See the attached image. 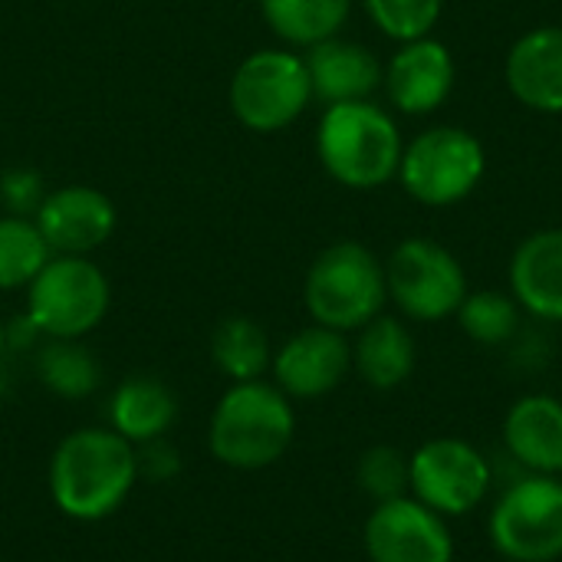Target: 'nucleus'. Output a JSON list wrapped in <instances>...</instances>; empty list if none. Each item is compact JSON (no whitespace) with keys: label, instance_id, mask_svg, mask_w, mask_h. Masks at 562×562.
Segmentation results:
<instances>
[{"label":"nucleus","instance_id":"nucleus-1","mask_svg":"<svg viewBox=\"0 0 562 562\" xmlns=\"http://www.w3.org/2000/svg\"><path fill=\"white\" fill-rule=\"evenodd\" d=\"M135 477V445L105 428H82L66 435L49 461V494L56 507L82 524L115 514L128 501Z\"/></svg>","mask_w":562,"mask_h":562},{"label":"nucleus","instance_id":"nucleus-2","mask_svg":"<svg viewBox=\"0 0 562 562\" xmlns=\"http://www.w3.org/2000/svg\"><path fill=\"white\" fill-rule=\"evenodd\" d=\"M405 138L389 109L372 99L326 105L316 125V155L326 175L349 191H375L395 181Z\"/></svg>","mask_w":562,"mask_h":562},{"label":"nucleus","instance_id":"nucleus-3","mask_svg":"<svg viewBox=\"0 0 562 562\" xmlns=\"http://www.w3.org/2000/svg\"><path fill=\"white\" fill-rule=\"evenodd\" d=\"M296 431L290 398L267 382H234L211 415V454L234 471H260L277 464Z\"/></svg>","mask_w":562,"mask_h":562},{"label":"nucleus","instance_id":"nucleus-4","mask_svg":"<svg viewBox=\"0 0 562 562\" xmlns=\"http://www.w3.org/2000/svg\"><path fill=\"white\" fill-rule=\"evenodd\" d=\"M303 303L316 326L359 333L389 303L385 263L359 240L329 244L306 270Z\"/></svg>","mask_w":562,"mask_h":562},{"label":"nucleus","instance_id":"nucleus-5","mask_svg":"<svg viewBox=\"0 0 562 562\" xmlns=\"http://www.w3.org/2000/svg\"><path fill=\"white\" fill-rule=\"evenodd\" d=\"M487 175L484 142L461 125H431L405 142L398 184L425 207H454L468 201Z\"/></svg>","mask_w":562,"mask_h":562},{"label":"nucleus","instance_id":"nucleus-6","mask_svg":"<svg viewBox=\"0 0 562 562\" xmlns=\"http://www.w3.org/2000/svg\"><path fill=\"white\" fill-rule=\"evenodd\" d=\"M109 280L89 257L53 254L26 286V316L49 339H82L109 313Z\"/></svg>","mask_w":562,"mask_h":562},{"label":"nucleus","instance_id":"nucleus-7","mask_svg":"<svg viewBox=\"0 0 562 562\" xmlns=\"http://www.w3.org/2000/svg\"><path fill=\"white\" fill-rule=\"evenodd\" d=\"M227 99L237 122L250 132L273 135L290 128L313 102L303 56L290 49L250 53L234 72Z\"/></svg>","mask_w":562,"mask_h":562},{"label":"nucleus","instance_id":"nucleus-8","mask_svg":"<svg viewBox=\"0 0 562 562\" xmlns=\"http://www.w3.org/2000/svg\"><path fill=\"white\" fill-rule=\"evenodd\" d=\"M389 300L415 323H441L458 313L468 290L461 260L431 237H405L385 260Z\"/></svg>","mask_w":562,"mask_h":562},{"label":"nucleus","instance_id":"nucleus-9","mask_svg":"<svg viewBox=\"0 0 562 562\" xmlns=\"http://www.w3.org/2000/svg\"><path fill=\"white\" fill-rule=\"evenodd\" d=\"M487 533L510 562H557L562 557V481L527 474L510 484L491 510Z\"/></svg>","mask_w":562,"mask_h":562},{"label":"nucleus","instance_id":"nucleus-10","mask_svg":"<svg viewBox=\"0 0 562 562\" xmlns=\"http://www.w3.org/2000/svg\"><path fill=\"white\" fill-rule=\"evenodd\" d=\"M491 491L487 458L461 438H431L408 458V494L441 517H464Z\"/></svg>","mask_w":562,"mask_h":562},{"label":"nucleus","instance_id":"nucleus-11","mask_svg":"<svg viewBox=\"0 0 562 562\" xmlns=\"http://www.w3.org/2000/svg\"><path fill=\"white\" fill-rule=\"evenodd\" d=\"M366 553L372 562H451L454 540L441 514L412 494L375 504L366 520Z\"/></svg>","mask_w":562,"mask_h":562},{"label":"nucleus","instance_id":"nucleus-12","mask_svg":"<svg viewBox=\"0 0 562 562\" xmlns=\"http://www.w3.org/2000/svg\"><path fill=\"white\" fill-rule=\"evenodd\" d=\"M458 82V63L448 43L438 36H418L398 43L392 59L382 69V89L395 112L402 115H431L438 112Z\"/></svg>","mask_w":562,"mask_h":562},{"label":"nucleus","instance_id":"nucleus-13","mask_svg":"<svg viewBox=\"0 0 562 562\" xmlns=\"http://www.w3.org/2000/svg\"><path fill=\"white\" fill-rule=\"evenodd\" d=\"M352 369V346L346 333L306 326L290 336L273 356L277 389L286 398H323L342 385Z\"/></svg>","mask_w":562,"mask_h":562},{"label":"nucleus","instance_id":"nucleus-14","mask_svg":"<svg viewBox=\"0 0 562 562\" xmlns=\"http://www.w3.org/2000/svg\"><path fill=\"white\" fill-rule=\"evenodd\" d=\"M33 221L53 254L86 257L112 237L115 204L99 188L66 184L46 194Z\"/></svg>","mask_w":562,"mask_h":562},{"label":"nucleus","instance_id":"nucleus-15","mask_svg":"<svg viewBox=\"0 0 562 562\" xmlns=\"http://www.w3.org/2000/svg\"><path fill=\"white\" fill-rule=\"evenodd\" d=\"M510 95L540 115H562V26L543 23L514 40L504 59Z\"/></svg>","mask_w":562,"mask_h":562},{"label":"nucleus","instance_id":"nucleus-16","mask_svg":"<svg viewBox=\"0 0 562 562\" xmlns=\"http://www.w3.org/2000/svg\"><path fill=\"white\" fill-rule=\"evenodd\" d=\"M510 296L543 323H562V227L527 234L510 257Z\"/></svg>","mask_w":562,"mask_h":562},{"label":"nucleus","instance_id":"nucleus-17","mask_svg":"<svg viewBox=\"0 0 562 562\" xmlns=\"http://www.w3.org/2000/svg\"><path fill=\"white\" fill-rule=\"evenodd\" d=\"M306 72H310V86H313V99L336 105V102H359V99H372L375 89H382V63L379 56L356 43V40H323L316 46L306 49L303 56Z\"/></svg>","mask_w":562,"mask_h":562},{"label":"nucleus","instance_id":"nucleus-18","mask_svg":"<svg viewBox=\"0 0 562 562\" xmlns=\"http://www.w3.org/2000/svg\"><path fill=\"white\" fill-rule=\"evenodd\" d=\"M507 454L530 474H562V402L553 395H524L504 418Z\"/></svg>","mask_w":562,"mask_h":562},{"label":"nucleus","instance_id":"nucleus-19","mask_svg":"<svg viewBox=\"0 0 562 562\" xmlns=\"http://www.w3.org/2000/svg\"><path fill=\"white\" fill-rule=\"evenodd\" d=\"M352 366L366 385L379 392H392L408 382L415 372V339L398 316L379 313L366 323L352 346Z\"/></svg>","mask_w":562,"mask_h":562},{"label":"nucleus","instance_id":"nucleus-20","mask_svg":"<svg viewBox=\"0 0 562 562\" xmlns=\"http://www.w3.org/2000/svg\"><path fill=\"white\" fill-rule=\"evenodd\" d=\"M178 415L175 395L158 379H125L109 402L112 431H119L132 445H145L161 438Z\"/></svg>","mask_w":562,"mask_h":562},{"label":"nucleus","instance_id":"nucleus-21","mask_svg":"<svg viewBox=\"0 0 562 562\" xmlns=\"http://www.w3.org/2000/svg\"><path fill=\"white\" fill-rule=\"evenodd\" d=\"M260 13L283 43L310 49L342 33L352 0H260Z\"/></svg>","mask_w":562,"mask_h":562},{"label":"nucleus","instance_id":"nucleus-22","mask_svg":"<svg viewBox=\"0 0 562 562\" xmlns=\"http://www.w3.org/2000/svg\"><path fill=\"white\" fill-rule=\"evenodd\" d=\"M211 356L231 382H257L270 366V339L250 316H227L211 336Z\"/></svg>","mask_w":562,"mask_h":562},{"label":"nucleus","instance_id":"nucleus-23","mask_svg":"<svg viewBox=\"0 0 562 562\" xmlns=\"http://www.w3.org/2000/svg\"><path fill=\"white\" fill-rule=\"evenodd\" d=\"M53 257L33 217L3 214L0 217V290L30 286L33 277Z\"/></svg>","mask_w":562,"mask_h":562},{"label":"nucleus","instance_id":"nucleus-24","mask_svg":"<svg viewBox=\"0 0 562 562\" xmlns=\"http://www.w3.org/2000/svg\"><path fill=\"white\" fill-rule=\"evenodd\" d=\"M36 375L59 398H86L99 389V362L79 339H53L40 349Z\"/></svg>","mask_w":562,"mask_h":562},{"label":"nucleus","instance_id":"nucleus-25","mask_svg":"<svg viewBox=\"0 0 562 562\" xmlns=\"http://www.w3.org/2000/svg\"><path fill=\"white\" fill-rule=\"evenodd\" d=\"M520 306L504 290H474L458 306V323L477 346H507L520 333Z\"/></svg>","mask_w":562,"mask_h":562},{"label":"nucleus","instance_id":"nucleus-26","mask_svg":"<svg viewBox=\"0 0 562 562\" xmlns=\"http://www.w3.org/2000/svg\"><path fill=\"white\" fill-rule=\"evenodd\" d=\"M369 20L395 43H408L435 33L445 0H362Z\"/></svg>","mask_w":562,"mask_h":562},{"label":"nucleus","instance_id":"nucleus-27","mask_svg":"<svg viewBox=\"0 0 562 562\" xmlns=\"http://www.w3.org/2000/svg\"><path fill=\"white\" fill-rule=\"evenodd\" d=\"M356 477H359V487L375 504L405 497L408 494V458L392 445H375L359 458Z\"/></svg>","mask_w":562,"mask_h":562},{"label":"nucleus","instance_id":"nucleus-28","mask_svg":"<svg viewBox=\"0 0 562 562\" xmlns=\"http://www.w3.org/2000/svg\"><path fill=\"white\" fill-rule=\"evenodd\" d=\"M46 194L49 191H46L40 171H33V168H7L0 175V204L7 207V214L36 217Z\"/></svg>","mask_w":562,"mask_h":562},{"label":"nucleus","instance_id":"nucleus-29","mask_svg":"<svg viewBox=\"0 0 562 562\" xmlns=\"http://www.w3.org/2000/svg\"><path fill=\"white\" fill-rule=\"evenodd\" d=\"M40 336V329H36V323L23 313V316H16L10 326H7V346H13V349H23V346H30L33 339Z\"/></svg>","mask_w":562,"mask_h":562},{"label":"nucleus","instance_id":"nucleus-30","mask_svg":"<svg viewBox=\"0 0 562 562\" xmlns=\"http://www.w3.org/2000/svg\"><path fill=\"white\" fill-rule=\"evenodd\" d=\"M3 349H7V326L0 323V356H3Z\"/></svg>","mask_w":562,"mask_h":562},{"label":"nucleus","instance_id":"nucleus-31","mask_svg":"<svg viewBox=\"0 0 562 562\" xmlns=\"http://www.w3.org/2000/svg\"><path fill=\"white\" fill-rule=\"evenodd\" d=\"M0 395H3V375H0Z\"/></svg>","mask_w":562,"mask_h":562}]
</instances>
